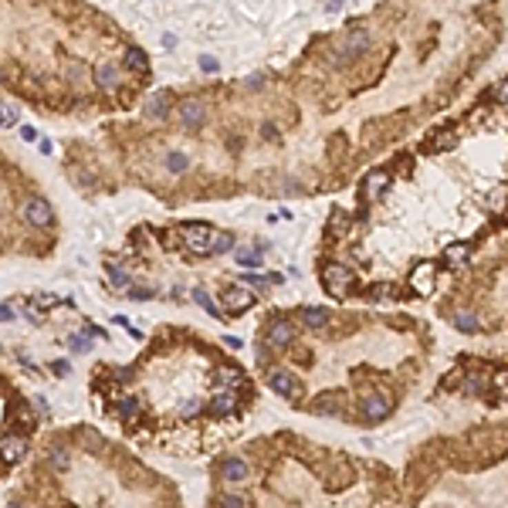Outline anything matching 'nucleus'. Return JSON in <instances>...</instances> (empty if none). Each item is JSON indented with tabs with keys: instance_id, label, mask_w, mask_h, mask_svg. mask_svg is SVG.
<instances>
[{
	"instance_id": "obj_25",
	"label": "nucleus",
	"mask_w": 508,
	"mask_h": 508,
	"mask_svg": "<svg viewBox=\"0 0 508 508\" xmlns=\"http://www.w3.org/2000/svg\"><path fill=\"white\" fill-rule=\"evenodd\" d=\"M302 322L309 325V329H322V325H329V309H302Z\"/></svg>"
},
{
	"instance_id": "obj_5",
	"label": "nucleus",
	"mask_w": 508,
	"mask_h": 508,
	"mask_svg": "<svg viewBox=\"0 0 508 508\" xmlns=\"http://www.w3.org/2000/svg\"><path fill=\"white\" fill-rule=\"evenodd\" d=\"M24 221H28L31 227H48V224L54 221V210H51V203H48L44 196H31V200L24 203Z\"/></svg>"
},
{
	"instance_id": "obj_38",
	"label": "nucleus",
	"mask_w": 508,
	"mask_h": 508,
	"mask_svg": "<svg viewBox=\"0 0 508 508\" xmlns=\"http://www.w3.org/2000/svg\"><path fill=\"white\" fill-rule=\"evenodd\" d=\"M495 99H498L502 105H508V79H505V81H498V85H495Z\"/></svg>"
},
{
	"instance_id": "obj_19",
	"label": "nucleus",
	"mask_w": 508,
	"mask_h": 508,
	"mask_svg": "<svg viewBox=\"0 0 508 508\" xmlns=\"http://www.w3.org/2000/svg\"><path fill=\"white\" fill-rule=\"evenodd\" d=\"M44 461H48L54 471H65L68 465H72V451H68L65 444H51V447L44 451Z\"/></svg>"
},
{
	"instance_id": "obj_3",
	"label": "nucleus",
	"mask_w": 508,
	"mask_h": 508,
	"mask_svg": "<svg viewBox=\"0 0 508 508\" xmlns=\"http://www.w3.org/2000/svg\"><path fill=\"white\" fill-rule=\"evenodd\" d=\"M28 454V437L24 434H3L0 437V461L3 465H21Z\"/></svg>"
},
{
	"instance_id": "obj_31",
	"label": "nucleus",
	"mask_w": 508,
	"mask_h": 508,
	"mask_svg": "<svg viewBox=\"0 0 508 508\" xmlns=\"http://www.w3.org/2000/svg\"><path fill=\"white\" fill-rule=\"evenodd\" d=\"M454 329H461V332H478V318L471 312H458L454 315Z\"/></svg>"
},
{
	"instance_id": "obj_9",
	"label": "nucleus",
	"mask_w": 508,
	"mask_h": 508,
	"mask_svg": "<svg viewBox=\"0 0 508 508\" xmlns=\"http://www.w3.org/2000/svg\"><path fill=\"white\" fill-rule=\"evenodd\" d=\"M244 383H247V380H244V369H237V366H217V369H214V387H217V390L237 393Z\"/></svg>"
},
{
	"instance_id": "obj_4",
	"label": "nucleus",
	"mask_w": 508,
	"mask_h": 508,
	"mask_svg": "<svg viewBox=\"0 0 508 508\" xmlns=\"http://www.w3.org/2000/svg\"><path fill=\"white\" fill-rule=\"evenodd\" d=\"M437 288V265L434 261H424L410 272V292L414 295H430Z\"/></svg>"
},
{
	"instance_id": "obj_41",
	"label": "nucleus",
	"mask_w": 508,
	"mask_h": 508,
	"mask_svg": "<svg viewBox=\"0 0 508 508\" xmlns=\"http://www.w3.org/2000/svg\"><path fill=\"white\" fill-rule=\"evenodd\" d=\"M21 136H24L28 143H34V139H38V132H34V125H21Z\"/></svg>"
},
{
	"instance_id": "obj_13",
	"label": "nucleus",
	"mask_w": 508,
	"mask_h": 508,
	"mask_svg": "<svg viewBox=\"0 0 508 508\" xmlns=\"http://www.w3.org/2000/svg\"><path fill=\"white\" fill-rule=\"evenodd\" d=\"M224 305H227V312H244V309L254 305V295H251V288H227Z\"/></svg>"
},
{
	"instance_id": "obj_16",
	"label": "nucleus",
	"mask_w": 508,
	"mask_h": 508,
	"mask_svg": "<svg viewBox=\"0 0 508 508\" xmlns=\"http://www.w3.org/2000/svg\"><path fill=\"white\" fill-rule=\"evenodd\" d=\"M95 85H99V88H105V92H116L119 85H122V75H119L116 65L102 61V65L95 68Z\"/></svg>"
},
{
	"instance_id": "obj_27",
	"label": "nucleus",
	"mask_w": 508,
	"mask_h": 508,
	"mask_svg": "<svg viewBox=\"0 0 508 508\" xmlns=\"http://www.w3.org/2000/svg\"><path fill=\"white\" fill-rule=\"evenodd\" d=\"M261 254H265L261 244L251 247V251H237V265H244V268H258V265H261Z\"/></svg>"
},
{
	"instance_id": "obj_26",
	"label": "nucleus",
	"mask_w": 508,
	"mask_h": 508,
	"mask_svg": "<svg viewBox=\"0 0 508 508\" xmlns=\"http://www.w3.org/2000/svg\"><path fill=\"white\" fill-rule=\"evenodd\" d=\"M234 247V234H227V231H214V237H210V251L214 254H227Z\"/></svg>"
},
{
	"instance_id": "obj_23",
	"label": "nucleus",
	"mask_w": 508,
	"mask_h": 508,
	"mask_svg": "<svg viewBox=\"0 0 508 508\" xmlns=\"http://www.w3.org/2000/svg\"><path fill=\"white\" fill-rule=\"evenodd\" d=\"M166 112H170V92H159L146 102V116L150 119H166Z\"/></svg>"
},
{
	"instance_id": "obj_2",
	"label": "nucleus",
	"mask_w": 508,
	"mask_h": 508,
	"mask_svg": "<svg viewBox=\"0 0 508 508\" xmlns=\"http://www.w3.org/2000/svg\"><path fill=\"white\" fill-rule=\"evenodd\" d=\"M112 417H116L125 430L136 427L139 417H143V400H139V396H119L116 403H112Z\"/></svg>"
},
{
	"instance_id": "obj_36",
	"label": "nucleus",
	"mask_w": 508,
	"mask_h": 508,
	"mask_svg": "<svg viewBox=\"0 0 508 508\" xmlns=\"http://www.w3.org/2000/svg\"><path fill=\"white\" fill-rule=\"evenodd\" d=\"M241 278H244V281H247V285H254V288H265V285H272V278H265V274H241Z\"/></svg>"
},
{
	"instance_id": "obj_39",
	"label": "nucleus",
	"mask_w": 508,
	"mask_h": 508,
	"mask_svg": "<svg viewBox=\"0 0 508 508\" xmlns=\"http://www.w3.org/2000/svg\"><path fill=\"white\" fill-rule=\"evenodd\" d=\"M495 390L508 396V373H495Z\"/></svg>"
},
{
	"instance_id": "obj_7",
	"label": "nucleus",
	"mask_w": 508,
	"mask_h": 508,
	"mask_svg": "<svg viewBox=\"0 0 508 508\" xmlns=\"http://www.w3.org/2000/svg\"><path fill=\"white\" fill-rule=\"evenodd\" d=\"M180 237H183V244H187L194 254H207V251H210V237H214V231L203 227V224H187V227L180 231Z\"/></svg>"
},
{
	"instance_id": "obj_14",
	"label": "nucleus",
	"mask_w": 508,
	"mask_h": 508,
	"mask_svg": "<svg viewBox=\"0 0 508 508\" xmlns=\"http://www.w3.org/2000/svg\"><path fill=\"white\" fill-rule=\"evenodd\" d=\"M217 474H221L224 481L237 485V481H244V478L251 474V468H247L241 458H224V461H221V468H217Z\"/></svg>"
},
{
	"instance_id": "obj_15",
	"label": "nucleus",
	"mask_w": 508,
	"mask_h": 508,
	"mask_svg": "<svg viewBox=\"0 0 508 508\" xmlns=\"http://www.w3.org/2000/svg\"><path fill=\"white\" fill-rule=\"evenodd\" d=\"M454 146H458V132H454V129H440V132H434L427 143H424L427 153H447V150H454Z\"/></svg>"
},
{
	"instance_id": "obj_12",
	"label": "nucleus",
	"mask_w": 508,
	"mask_h": 508,
	"mask_svg": "<svg viewBox=\"0 0 508 508\" xmlns=\"http://www.w3.org/2000/svg\"><path fill=\"white\" fill-rule=\"evenodd\" d=\"M292 339H295V329H292V322H285V318H278L268 325V346L272 349H285V346H292Z\"/></svg>"
},
{
	"instance_id": "obj_1",
	"label": "nucleus",
	"mask_w": 508,
	"mask_h": 508,
	"mask_svg": "<svg viewBox=\"0 0 508 508\" xmlns=\"http://www.w3.org/2000/svg\"><path fill=\"white\" fill-rule=\"evenodd\" d=\"M322 285H325L329 295L343 298V295L352 288V272L346 268V265H325V268H322Z\"/></svg>"
},
{
	"instance_id": "obj_42",
	"label": "nucleus",
	"mask_w": 508,
	"mask_h": 508,
	"mask_svg": "<svg viewBox=\"0 0 508 508\" xmlns=\"http://www.w3.org/2000/svg\"><path fill=\"white\" fill-rule=\"evenodd\" d=\"M261 81H265L261 75H251V79H247V88H261Z\"/></svg>"
},
{
	"instance_id": "obj_35",
	"label": "nucleus",
	"mask_w": 508,
	"mask_h": 508,
	"mask_svg": "<svg viewBox=\"0 0 508 508\" xmlns=\"http://www.w3.org/2000/svg\"><path fill=\"white\" fill-rule=\"evenodd\" d=\"M125 295H129L132 302H143V298H153V288H139V285H132Z\"/></svg>"
},
{
	"instance_id": "obj_44",
	"label": "nucleus",
	"mask_w": 508,
	"mask_h": 508,
	"mask_svg": "<svg viewBox=\"0 0 508 508\" xmlns=\"http://www.w3.org/2000/svg\"><path fill=\"white\" fill-rule=\"evenodd\" d=\"M0 85H3V72H0Z\"/></svg>"
},
{
	"instance_id": "obj_30",
	"label": "nucleus",
	"mask_w": 508,
	"mask_h": 508,
	"mask_svg": "<svg viewBox=\"0 0 508 508\" xmlns=\"http://www.w3.org/2000/svg\"><path fill=\"white\" fill-rule=\"evenodd\" d=\"M244 495L241 491H224V495H217V508H244Z\"/></svg>"
},
{
	"instance_id": "obj_29",
	"label": "nucleus",
	"mask_w": 508,
	"mask_h": 508,
	"mask_svg": "<svg viewBox=\"0 0 508 508\" xmlns=\"http://www.w3.org/2000/svg\"><path fill=\"white\" fill-rule=\"evenodd\" d=\"M194 298L200 302V309H203L207 315H214V318H221V315H224L221 309H217V305H214V298H210V295H207L203 288H194Z\"/></svg>"
},
{
	"instance_id": "obj_21",
	"label": "nucleus",
	"mask_w": 508,
	"mask_h": 508,
	"mask_svg": "<svg viewBox=\"0 0 508 508\" xmlns=\"http://www.w3.org/2000/svg\"><path fill=\"white\" fill-rule=\"evenodd\" d=\"M387 187H390V173H383V170L369 173V176H366V183H363L366 196H380L383 190H387Z\"/></svg>"
},
{
	"instance_id": "obj_18",
	"label": "nucleus",
	"mask_w": 508,
	"mask_h": 508,
	"mask_svg": "<svg viewBox=\"0 0 508 508\" xmlns=\"http://www.w3.org/2000/svg\"><path fill=\"white\" fill-rule=\"evenodd\" d=\"M366 298H369V302H396V298H400V285H393V281H376V285L366 288Z\"/></svg>"
},
{
	"instance_id": "obj_33",
	"label": "nucleus",
	"mask_w": 508,
	"mask_h": 508,
	"mask_svg": "<svg viewBox=\"0 0 508 508\" xmlns=\"http://www.w3.org/2000/svg\"><path fill=\"white\" fill-rule=\"evenodd\" d=\"M349 227V217H343V210H336L332 214V224H329V234H343Z\"/></svg>"
},
{
	"instance_id": "obj_32",
	"label": "nucleus",
	"mask_w": 508,
	"mask_h": 508,
	"mask_svg": "<svg viewBox=\"0 0 508 508\" xmlns=\"http://www.w3.org/2000/svg\"><path fill=\"white\" fill-rule=\"evenodd\" d=\"M166 166H170V173H183L190 166V159L183 156V153H166Z\"/></svg>"
},
{
	"instance_id": "obj_20",
	"label": "nucleus",
	"mask_w": 508,
	"mask_h": 508,
	"mask_svg": "<svg viewBox=\"0 0 508 508\" xmlns=\"http://www.w3.org/2000/svg\"><path fill=\"white\" fill-rule=\"evenodd\" d=\"M125 68L136 72V75H150V58H146V51H143V48H129V51H125Z\"/></svg>"
},
{
	"instance_id": "obj_40",
	"label": "nucleus",
	"mask_w": 508,
	"mask_h": 508,
	"mask_svg": "<svg viewBox=\"0 0 508 508\" xmlns=\"http://www.w3.org/2000/svg\"><path fill=\"white\" fill-rule=\"evenodd\" d=\"M200 68H203V72H217V58L203 54V58H200Z\"/></svg>"
},
{
	"instance_id": "obj_34",
	"label": "nucleus",
	"mask_w": 508,
	"mask_h": 508,
	"mask_svg": "<svg viewBox=\"0 0 508 508\" xmlns=\"http://www.w3.org/2000/svg\"><path fill=\"white\" fill-rule=\"evenodd\" d=\"M68 346H72V352H88L92 349V339H88V336H72Z\"/></svg>"
},
{
	"instance_id": "obj_22",
	"label": "nucleus",
	"mask_w": 508,
	"mask_h": 508,
	"mask_svg": "<svg viewBox=\"0 0 508 508\" xmlns=\"http://www.w3.org/2000/svg\"><path fill=\"white\" fill-rule=\"evenodd\" d=\"M105 272H109V285H112V288H119V292H129V288H132V274L125 272V268H119V265L109 261Z\"/></svg>"
},
{
	"instance_id": "obj_6",
	"label": "nucleus",
	"mask_w": 508,
	"mask_h": 508,
	"mask_svg": "<svg viewBox=\"0 0 508 508\" xmlns=\"http://www.w3.org/2000/svg\"><path fill=\"white\" fill-rule=\"evenodd\" d=\"M393 410V400L387 393H369L366 400H363V417L366 420H373V424H380V420H387Z\"/></svg>"
},
{
	"instance_id": "obj_43",
	"label": "nucleus",
	"mask_w": 508,
	"mask_h": 508,
	"mask_svg": "<svg viewBox=\"0 0 508 508\" xmlns=\"http://www.w3.org/2000/svg\"><path fill=\"white\" fill-rule=\"evenodd\" d=\"M7 318H14V312H10L7 305H0V322H7Z\"/></svg>"
},
{
	"instance_id": "obj_24",
	"label": "nucleus",
	"mask_w": 508,
	"mask_h": 508,
	"mask_svg": "<svg viewBox=\"0 0 508 508\" xmlns=\"http://www.w3.org/2000/svg\"><path fill=\"white\" fill-rule=\"evenodd\" d=\"M468 258H471V247H468V244H451V247H444V261H447L451 268H461Z\"/></svg>"
},
{
	"instance_id": "obj_10",
	"label": "nucleus",
	"mask_w": 508,
	"mask_h": 508,
	"mask_svg": "<svg viewBox=\"0 0 508 508\" xmlns=\"http://www.w3.org/2000/svg\"><path fill=\"white\" fill-rule=\"evenodd\" d=\"M237 410H241V396L231 390H217L210 396V414L214 417H234Z\"/></svg>"
},
{
	"instance_id": "obj_8",
	"label": "nucleus",
	"mask_w": 508,
	"mask_h": 508,
	"mask_svg": "<svg viewBox=\"0 0 508 508\" xmlns=\"http://www.w3.org/2000/svg\"><path fill=\"white\" fill-rule=\"evenodd\" d=\"M265 383H268L278 396H285V400H295V396H298V383H295V376H292V373H285V369H268Z\"/></svg>"
},
{
	"instance_id": "obj_17",
	"label": "nucleus",
	"mask_w": 508,
	"mask_h": 508,
	"mask_svg": "<svg viewBox=\"0 0 508 508\" xmlns=\"http://www.w3.org/2000/svg\"><path fill=\"white\" fill-rule=\"evenodd\" d=\"M203 102H196V99H187L183 105H180V119H183V125L187 129H200L203 125Z\"/></svg>"
},
{
	"instance_id": "obj_37",
	"label": "nucleus",
	"mask_w": 508,
	"mask_h": 508,
	"mask_svg": "<svg viewBox=\"0 0 508 508\" xmlns=\"http://www.w3.org/2000/svg\"><path fill=\"white\" fill-rule=\"evenodd\" d=\"M17 122V112L10 105H0V125H14Z\"/></svg>"
},
{
	"instance_id": "obj_11",
	"label": "nucleus",
	"mask_w": 508,
	"mask_h": 508,
	"mask_svg": "<svg viewBox=\"0 0 508 508\" xmlns=\"http://www.w3.org/2000/svg\"><path fill=\"white\" fill-rule=\"evenodd\" d=\"M369 31L366 28H356V31H349L346 38H343V44H339V54L343 58H356V54H363L366 48H369Z\"/></svg>"
},
{
	"instance_id": "obj_28",
	"label": "nucleus",
	"mask_w": 508,
	"mask_h": 508,
	"mask_svg": "<svg viewBox=\"0 0 508 508\" xmlns=\"http://www.w3.org/2000/svg\"><path fill=\"white\" fill-rule=\"evenodd\" d=\"M485 203H488V210H495V214H502L508 207V190H502V187H495L491 194L485 196Z\"/></svg>"
}]
</instances>
